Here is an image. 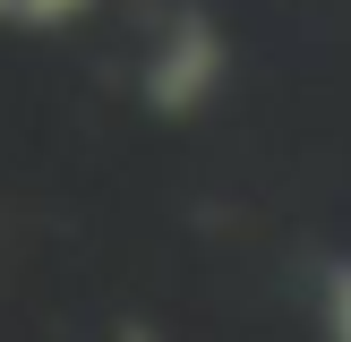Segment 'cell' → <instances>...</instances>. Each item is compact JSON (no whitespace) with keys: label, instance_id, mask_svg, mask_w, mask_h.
<instances>
[{"label":"cell","instance_id":"2","mask_svg":"<svg viewBox=\"0 0 351 342\" xmlns=\"http://www.w3.org/2000/svg\"><path fill=\"white\" fill-rule=\"evenodd\" d=\"M86 9H95V0H0V26H17V34H60V26H77Z\"/></svg>","mask_w":351,"mask_h":342},{"label":"cell","instance_id":"3","mask_svg":"<svg viewBox=\"0 0 351 342\" xmlns=\"http://www.w3.org/2000/svg\"><path fill=\"white\" fill-rule=\"evenodd\" d=\"M326 342H351V256L326 274Z\"/></svg>","mask_w":351,"mask_h":342},{"label":"cell","instance_id":"1","mask_svg":"<svg viewBox=\"0 0 351 342\" xmlns=\"http://www.w3.org/2000/svg\"><path fill=\"white\" fill-rule=\"evenodd\" d=\"M223 77H232V43H223V26L206 9H171V26L154 34V51H146L137 94H146V111H163V120H197L206 103L223 94Z\"/></svg>","mask_w":351,"mask_h":342}]
</instances>
